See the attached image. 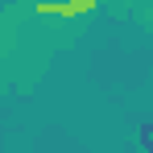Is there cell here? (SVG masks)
<instances>
[{
    "label": "cell",
    "instance_id": "6da1fadb",
    "mask_svg": "<svg viewBox=\"0 0 153 153\" xmlns=\"http://www.w3.org/2000/svg\"><path fill=\"white\" fill-rule=\"evenodd\" d=\"M91 8H95L91 0H79V4H42L37 13L42 17H79V13H91Z\"/></svg>",
    "mask_w": 153,
    "mask_h": 153
}]
</instances>
